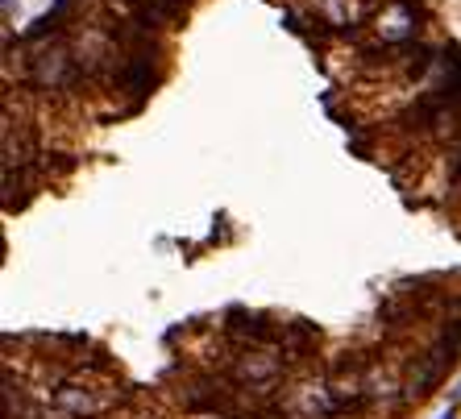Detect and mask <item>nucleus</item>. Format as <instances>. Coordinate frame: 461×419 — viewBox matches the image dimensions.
<instances>
[{"instance_id":"f257e3e1","label":"nucleus","mask_w":461,"mask_h":419,"mask_svg":"<svg viewBox=\"0 0 461 419\" xmlns=\"http://www.w3.org/2000/svg\"><path fill=\"white\" fill-rule=\"evenodd\" d=\"M453 361V341H445L440 349H432L424 361H420V370H411V378H408V395L411 398H420V395H429V387L440 378V370Z\"/></svg>"},{"instance_id":"f03ea898","label":"nucleus","mask_w":461,"mask_h":419,"mask_svg":"<svg viewBox=\"0 0 461 419\" xmlns=\"http://www.w3.org/2000/svg\"><path fill=\"white\" fill-rule=\"evenodd\" d=\"M5 17H13V0H5Z\"/></svg>"},{"instance_id":"7ed1b4c3","label":"nucleus","mask_w":461,"mask_h":419,"mask_svg":"<svg viewBox=\"0 0 461 419\" xmlns=\"http://www.w3.org/2000/svg\"><path fill=\"white\" fill-rule=\"evenodd\" d=\"M440 419H457V411H453V407H449V411H445V415H440Z\"/></svg>"}]
</instances>
